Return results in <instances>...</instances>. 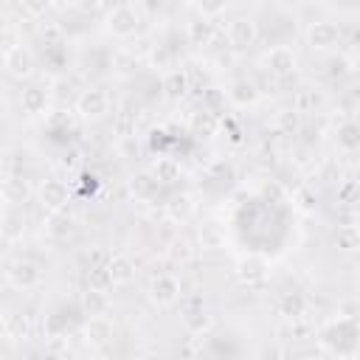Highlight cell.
I'll use <instances>...</instances> for the list:
<instances>
[{"label": "cell", "mask_w": 360, "mask_h": 360, "mask_svg": "<svg viewBox=\"0 0 360 360\" xmlns=\"http://www.w3.org/2000/svg\"><path fill=\"white\" fill-rule=\"evenodd\" d=\"M3 177H6V174H3V172H0V183H3Z\"/></svg>", "instance_id": "f907efd6"}, {"label": "cell", "mask_w": 360, "mask_h": 360, "mask_svg": "<svg viewBox=\"0 0 360 360\" xmlns=\"http://www.w3.org/2000/svg\"><path fill=\"white\" fill-rule=\"evenodd\" d=\"M0 326H3V335L14 343H22L31 338V318L25 312H6Z\"/></svg>", "instance_id": "e0dca14e"}, {"label": "cell", "mask_w": 360, "mask_h": 360, "mask_svg": "<svg viewBox=\"0 0 360 360\" xmlns=\"http://www.w3.org/2000/svg\"><path fill=\"white\" fill-rule=\"evenodd\" d=\"M158 180L149 174V172H141V174H135L132 180H129V191L138 197V200H152L155 194H158Z\"/></svg>", "instance_id": "f1b7e54d"}, {"label": "cell", "mask_w": 360, "mask_h": 360, "mask_svg": "<svg viewBox=\"0 0 360 360\" xmlns=\"http://www.w3.org/2000/svg\"><path fill=\"white\" fill-rule=\"evenodd\" d=\"M3 194L8 197V202H22L28 197V183L20 177V174H6L3 183H0Z\"/></svg>", "instance_id": "1f68e13d"}, {"label": "cell", "mask_w": 360, "mask_h": 360, "mask_svg": "<svg viewBox=\"0 0 360 360\" xmlns=\"http://www.w3.org/2000/svg\"><path fill=\"white\" fill-rule=\"evenodd\" d=\"M79 307H82V312H84V315H107V312H110V307H112V301H110L107 290L87 287V290L82 292V298H79Z\"/></svg>", "instance_id": "44dd1931"}, {"label": "cell", "mask_w": 360, "mask_h": 360, "mask_svg": "<svg viewBox=\"0 0 360 360\" xmlns=\"http://www.w3.org/2000/svg\"><path fill=\"white\" fill-rule=\"evenodd\" d=\"M45 231H48V236H51V239L65 242V239H70V236H73V231H76V219H73L68 211H48Z\"/></svg>", "instance_id": "d6986e66"}, {"label": "cell", "mask_w": 360, "mask_h": 360, "mask_svg": "<svg viewBox=\"0 0 360 360\" xmlns=\"http://www.w3.org/2000/svg\"><path fill=\"white\" fill-rule=\"evenodd\" d=\"M45 352H48V354H56V357H68V354H70V346H68V335H48Z\"/></svg>", "instance_id": "f35d334b"}, {"label": "cell", "mask_w": 360, "mask_h": 360, "mask_svg": "<svg viewBox=\"0 0 360 360\" xmlns=\"http://www.w3.org/2000/svg\"><path fill=\"white\" fill-rule=\"evenodd\" d=\"M112 332H115V326H112V321H110L107 315H87V321H84V326H82L84 343H87V346H96V349L107 346V343L112 340Z\"/></svg>", "instance_id": "7c38bea8"}, {"label": "cell", "mask_w": 360, "mask_h": 360, "mask_svg": "<svg viewBox=\"0 0 360 360\" xmlns=\"http://www.w3.org/2000/svg\"><path fill=\"white\" fill-rule=\"evenodd\" d=\"M338 315H340V318H352V321H357V315H360V304H357L354 298H343V301L338 304Z\"/></svg>", "instance_id": "7bdbcfd3"}, {"label": "cell", "mask_w": 360, "mask_h": 360, "mask_svg": "<svg viewBox=\"0 0 360 360\" xmlns=\"http://www.w3.org/2000/svg\"><path fill=\"white\" fill-rule=\"evenodd\" d=\"M233 273H236V278H239L242 287L256 290V287H264V281H267V276H270V264H267V259L259 256V253H245V256L236 259Z\"/></svg>", "instance_id": "7a4b0ae2"}, {"label": "cell", "mask_w": 360, "mask_h": 360, "mask_svg": "<svg viewBox=\"0 0 360 360\" xmlns=\"http://www.w3.org/2000/svg\"><path fill=\"white\" fill-rule=\"evenodd\" d=\"M138 28H141V14H138V8L129 6V3H121V6H115V8L107 14V31H110L112 37H118V39L135 37Z\"/></svg>", "instance_id": "3957f363"}, {"label": "cell", "mask_w": 360, "mask_h": 360, "mask_svg": "<svg viewBox=\"0 0 360 360\" xmlns=\"http://www.w3.org/2000/svg\"><path fill=\"white\" fill-rule=\"evenodd\" d=\"M118 152H121L124 158H135V155H138V141H135V135L118 138Z\"/></svg>", "instance_id": "f6af8a7d"}, {"label": "cell", "mask_w": 360, "mask_h": 360, "mask_svg": "<svg viewBox=\"0 0 360 360\" xmlns=\"http://www.w3.org/2000/svg\"><path fill=\"white\" fill-rule=\"evenodd\" d=\"M200 248L202 250H222L225 248V231L217 222H205L200 228Z\"/></svg>", "instance_id": "f546056e"}, {"label": "cell", "mask_w": 360, "mask_h": 360, "mask_svg": "<svg viewBox=\"0 0 360 360\" xmlns=\"http://www.w3.org/2000/svg\"><path fill=\"white\" fill-rule=\"evenodd\" d=\"M321 104V96L315 93V90H301L295 98H292V110H298V112H309L312 107H318Z\"/></svg>", "instance_id": "8d00e7d4"}, {"label": "cell", "mask_w": 360, "mask_h": 360, "mask_svg": "<svg viewBox=\"0 0 360 360\" xmlns=\"http://www.w3.org/2000/svg\"><path fill=\"white\" fill-rule=\"evenodd\" d=\"M338 202H343V205H354L357 202V183L354 180H346L338 188Z\"/></svg>", "instance_id": "b9f144b4"}, {"label": "cell", "mask_w": 360, "mask_h": 360, "mask_svg": "<svg viewBox=\"0 0 360 360\" xmlns=\"http://www.w3.org/2000/svg\"><path fill=\"white\" fill-rule=\"evenodd\" d=\"M20 107H22L25 115H42L48 110V93L42 87L28 84V87L20 90Z\"/></svg>", "instance_id": "7402d4cb"}, {"label": "cell", "mask_w": 360, "mask_h": 360, "mask_svg": "<svg viewBox=\"0 0 360 360\" xmlns=\"http://www.w3.org/2000/svg\"><path fill=\"white\" fill-rule=\"evenodd\" d=\"M264 65H267L270 76L287 79V76H292V73L298 70V56H295V51H292L290 45H276V48L267 51Z\"/></svg>", "instance_id": "8fae6325"}, {"label": "cell", "mask_w": 360, "mask_h": 360, "mask_svg": "<svg viewBox=\"0 0 360 360\" xmlns=\"http://www.w3.org/2000/svg\"><path fill=\"white\" fill-rule=\"evenodd\" d=\"M183 323L194 335H202V332L211 329V315L205 312L202 298H186L183 301Z\"/></svg>", "instance_id": "4fadbf2b"}, {"label": "cell", "mask_w": 360, "mask_h": 360, "mask_svg": "<svg viewBox=\"0 0 360 360\" xmlns=\"http://www.w3.org/2000/svg\"><path fill=\"white\" fill-rule=\"evenodd\" d=\"M0 155H3V143H0Z\"/></svg>", "instance_id": "816d5d0a"}, {"label": "cell", "mask_w": 360, "mask_h": 360, "mask_svg": "<svg viewBox=\"0 0 360 360\" xmlns=\"http://www.w3.org/2000/svg\"><path fill=\"white\" fill-rule=\"evenodd\" d=\"M332 242H335V248L340 253H357L360 250V233H357L354 225H338Z\"/></svg>", "instance_id": "4316f807"}, {"label": "cell", "mask_w": 360, "mask_h": 360, "mask_svg": "<svg viewBox=\"0 0 360 360\" xmlns=\"http://www.w3.org/2000/svg\"><path fill=\"white\" fill-rule=\"evenodd\" d=\"M259 96H262L259 84H256L253 79H248V76L233 79L231 87H228V101H231L233 107H253V104L259 101Z\"/></svg>", "instance_id": "9a60e30c"}, {"label": "cell", "mask_w": 360, "mask_h": 360, "mask_svg": "<svg viewBox=\"0 0 360 360\" xmlns=\"http://www.w3.org/2000/svg\"><path fill=\"white\" fill-rule=\"evenodd\" d=\"M107 270H110L112 284H118V287L132 284V281H135V276H138V267H135V262H132L127 253L110 256V259H107Z\"/></svg>", "instance_id": "ac0fdd59"}, {"label": "cell", "mask_w": 360, "mask_h": 360, "mask_svg": "<svg viewBox=\"0 0 360 360\" xmlns=\"http://www.w3.org/2000/svg\"><path fill=\"white\" fill-rule=\"evenodd\" d=\"M112 127H115V135H118V138L135 135V115H132L129 110H118V112H115Z\"/></svg>", "instance_id": "d590c367"}, {"label": "cell", "mask_w": 360, "mask_h": 360, "mask_svg": "<svg viewBox=\"0 0 360 360\" xmlns=\"http://www.w3.org/2000/svg\"><path fill=\"white\" fill-rule=\"evenodd\" d=\"M3 68L8 76L14 79H31L37 73V59H34V51L28 45H11L6 53H3Z\"/></svg>", "instance_id": "5b68a950"}, {"label": "cell", "mask_w": 360, "mask_h": 360, "mask_svg": "<svg viewBox=\"0 0 360 360\" xmlns=\"http://www.w3.org/2000/svg\"><path fill=\"white\" fill-rule=\"evenodd\" d=\"M76 112L79 118L84 121H98L110 112V96L101 90V87H84L79 96H76Z\"/></svg>", "instance_id": "277c9868"}, {"label": "cell", "mask_w": 360, "mask_h": 360, "mask_svg": "<svg viewBox=\"0 0 360 360\" xmlns=\"http://www.w3.org/2000/svg\"><path fill=\"white\" fill-rule=\"evenodd\" d=\"M37 197H39V205H42L45 211H68L70 188H68V183H65V180L51 177V180H42V186H39Z\"/></svg>", "instance_id": "9c48e42d"}, {"label": "cell", "mask_w": 360, "mask_h": 360, "mask_svg": "<svg viewBox=\"0 0 360 360\" xmlns=\"http://www.w3.org/2000/svg\"><path fill=\"white\" fill-rule=\"evenodd\" d=\"M194 6H197V11H200V17L214 20V17H219V14L225 11L228 0H194Z\"/></svg>", "instance_id": "74e56055"}, {"label": "cell", "mask_w": 360, "mask_h": 360, "mask_svg": "<svg viewBox=\"0 0 360 360\" xmlns=\"http://www.w3.org/2000/svg\"><path fill=\"white\" fill-rule=\"evenodd\" d=\"M180 295H183V284L174 273H158L149 281V301L158 307H172L180 301Z\"/></svg>", "instance_id": "8992f818"}, {"label": "cell", "mask_w": 360, "mask_h": 360, "mask_svg": "<svg viewBox=\"0 0 360 360\" xmlns=\"http://www.w3.org/2000/svg\"><path fill=\"white\" fill-rule=\"evenodd\" d=\"M292 205H295L298 211H304V214H312V211L318 208V194L304 186V188H298V191L292 194Z\"/></svg>", "instance_id": "e575fe53"}, {"label": "cell", "mask_w": 360, "mask_h": 360, "mask_svg": "<svg viewBox=\"0 0 360 360\" xmlns=\"http://www.w3.org/2000/svg\"><path fill=\"white\" fill-rule=\"evenodd\" d=\"M6 278L14 290H34L42 281V270L31 259H14L6 270Z\"/></svg>", "instance_id": "ba28073f"}, {"label": "cell", "mask_w": 360, "mask_h": 360, "mask_svg": "<svg viewBox=\"0 0 360 360\" xmlns=\"http://www.w3.org/2000/svg\"><path fill=\"white\" fill-rule=\"evenodd\" d=\"M357 146H360V127L349 118V121H343V124L338 127V149H343V152H357Z\"/></svg>", "instance_id": "83f0119b"}, {"label": "cell", "mask_w": 360, "mask_h": 360, "mask_svg": "<svg viewBox=\"0 0 360 360\" xmlns=\"http://www.w3.org/2000/svg\"><path fill=\"white\" fill-rule=\"evenodd\" d=\"M6 205H8V197H6V194H3V188H0V214L6 211Z\"/></svg>", "instance_id": "681fc988"}, {"label": "cell", "mask_w": 360, "mask_h": 360, "mask_svg": "<svg viewBox=\"0 0 360 360\" xmlns=\"http://www.w3.org/2000/svg\"><path fill=\"white\" fill-rule=\"evenodd\" d=\"M259 42V25L250 17H236L228 22V45L233 51H250Z\"/></svg>", "instance_id": "52a82bcc"}, {"label": "cell", "mask_w": 360, "mask_h": 360, "mask_svg": "<svg viewBox=\"0 0 360 360\" xmlns=\"http://www.w3.org/2000/svg\"><path fill=\"white\" fill-rule=\"evenodd\" d=\"M214 34H217V28H214V20H208V17H197L186 25V37L191 45H211Z\"/></svg>", "instance_id": "d4e9b609"}, {"label": "cell", "mask_w": 360, "mask_h": 360, "mask_svg": "<svg viewBox=\"0 0 360 360\" xmlns=\"http://www.w3.org/2000/svg\"><path fill=\"white\" fill-rule=\"evenodd\" d=\"M87 287H96V290H110L112 287L107 264H87Z\"/></svg>", "instance_id": "d6a6232c"}, {"label": "cell", "mask_w": 360, "mask_h": 360, "mask_svg": "<svg viewBox=\"0 0 360 360\" xmlns=\"http://www.w3.org/2000/svg\"><path fill=\"white\" fill-rule=\"evenodd\" d=\"M217 127H219V118H217V112H211V110H197V112H191V118H188V129H191V135H197V138H211L214 132H217Z\"/></svg>", "instance_id": "603a6c76"}, {"label": "cell", "mask_w": 360, "mask_h": 360, "mask_svg": "<svg viewBox=\"0 0 360 360\" xmlns=\"http://www.w3.org/2000/svg\"><path fill=\"white\" fill-rule=\"evenodd\" d=\"M149 62H152L155 68H172V51H169L166 45H152Z\"/></svg>", "instance_id": "ab89813d"}, {"label": "cell", "mask_w": 360, "mask_h": 360, "mask_svg": "<svg viewBox=\"0 0 360 360\" xmlns=\"http://www.w3.org/2000/svg\"><path fill=\"white\" fill-rule=\"evenodd\" d=\"M160 186H172V183H177L180 180V174H183V166H180V160H174V158H169V155H160V158H155V163H152V172H149Z\"/></svg>", "instance_id": "ffe728a7"}, {"label": "cell", "mask_w": 360, "mask_h": 360, "mask_svg": "<svg viewBox=\"0 0 360 360\" xmlns=\"http://www.w3.org/2000/svg\"><path fill=\"white\" fill-rule=\"evenodd\" d=\"M68 329H70V321H68L62 312H53V315L48 318V323H45V332H48V335H68Z\"/></svg>", "instance_id": "60d3db41"}, {"label": "cell", "mask_w": 360, "mask_h": 360, "mask_svg": "<svg viewBox=\"0 0 360 360\" xmlns=\"http://www.w3.org/2000/svg\"><path fill=\"white\" fill-rule=\"evenodd\" d=\"M276 124H278V129L284 132V135H295L298 129H301V112L298 110H281L278 112V118H276Z\"/></svg>", "instance_id": "836d02e7"}, {"label": "cell", "mask_w": 360, "mask_h": 360, "mask_svg": "<svg viewBox=\"0 0 360 360\" xmlns=\"http://www.w3.org/2000/svg\"><path fill=\"white\" fill-rule=\"evenodd\" d=\"M107 259H110V253L101 250V248H93V250L87 253V262H90V264H107Z\"/></svg>", "instance_id": "7dc6e473"}, {"label": "cell", "mask_w": 360, "mask_h": 360, "mask_svg": "<svg viewBox=\"0 0 360 360\" xmlns=\"http://www.w3.org/2000/svg\"><path fill=\"white\" fill-rule=\"evenodd\" d=\"M104 6V0H73V8L84 11V14H96Z\"/></svg>", "instance_id": "bcb514c9"}, {"label": "cell", "mask_w": 360, "mask_h": 360, "mask_svg": "<svg viewBox=\"0 0 360 360\" xmlns=\"http://www.w3.org/2000/svg\"><path fill=\"white\" fill-rule=\"evenodd\" d=\"M160 90H163V96H166V98H172V101L186 98V96H188V90H191L188 70H186V68H169V70H166V76H163V82H160Z\"/></svg>", "instance_id": "5bb4252c"}, {"label": "cell", "mask_w": 360, "mask_h": 360, "mask_svg": "<svg viewBox=\"0 0 360 360\" xmlns=\"http://www.w3.org/2000/svg\"><path fill=\"white\" fill-rule=\"evenodd\" d=\"M17 352V343L14 340H8L6 335H3V340H0V357H6V354H14Z\"/></svg>", "instance_id": "c3c4849f"}, {"label": "cell", "mask_w": 360, "mask_h": 360, "mask_svg": "<svg viewBox=\"0 0 360 360\" xmlns=\"http://www.w3.org/2000/svg\"><path fill=\"white\" fill-rule=\"evenodd\" d=\"M166 259L172 262V264H188L191 259H194V245L186 239V236H180V233H174L169 242H166Z\"/></svg>", "instance_id": "cb8c5ba5"}, {"label": "cell", "mask_w": 360, "mask_h": 360, "mask_svg": "<svg viewBox=\"0 0 360 360\" xmlns=\"http://www.w3.org/2000/svg\"><path fill=\"white\" fill-rule=\"evenodd\" d=\"M307 42L312 51H332L340 45V25L329 20H318L307 28Z\"/></svg>", "instance_id": "30bf717a"}, {"label": "cell", "mask_w": 360, "mask_h": 360, "mask_svg": "<svg viewBox=\"0 0 360 360\" xmlns=\"http://www.w3.org/2000/svg\"><path fill=\"white\" fill-rule=\"evenodd\" d=\"M22 8H25L31 17H42V14L51 8V0H22Z\"/></svg>", "instance_id": "ee69618b"}, {"label": "cell", "mask_w": 360, "mask_h": 360, "mask_svg": "<svg viewBox=\"0 0 360 360\" xmlns=\"http://www.w3.org/2000/svg\"><path fill=\"white\" fill-rule=\"evenodd\" d=\"M278 315H284L287 321L304 318L307 315V295L304 292H281V298H278Z\"/></svg>", "instance_id": "484cf974"}, {"label": "cell", "mask_w": 360, "mask_h": 360, "mask_svg": "<svg viewBox=\"0 0 360 360\" xmlns=\"http://www.w3.org/2000/svg\"><path fill=\"white\" fill-rule=\"evenodd\" d=\"M22 231H25V219H22V214H17V211H3L0 214V233L6 236V239H20L22 236Z\"/></svg>", "instance_id": "4dcf8cb0"}, {"label": "cell", "mask_w": 360, "mask_h": 360, "mask_svg": "<svg viewBox=\"0 0 360 360\" xmlns=\"http://www.w3.org/2000/svg\"><path fill=\"white\" fill-rule=\"evenodd\" d=\"M163 211H166V219L172 225H183V222H188L194 217L197 202H194L191 194H174V197H169V202L163 205Z\"/></svg>", "instance_id": "2e32d148"}, {"label": "cell", "mask_w": 360, "mask_h": 360, "mask_svg": "<svg viewBox=\"0 0 360 360\" xmlns=\"http://www.w3.org/2000/svg\"><path fill=\"white\" fill-rule=\"evenodd\" d=\"M318 343H321V352H326V354L349 357V352H346L343 343H349V346L354 349V343H357V321L340 318V315L332 318V321H326V323L318 329Z\"/></svg>", "instance_id": "6da1fadb"}]
</instances>
